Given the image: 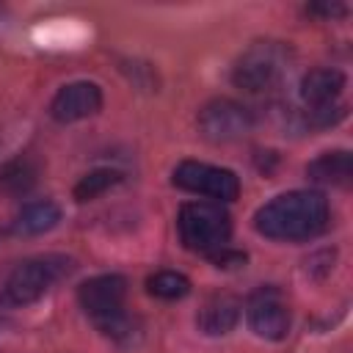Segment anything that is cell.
I'll return each instance as SVG.
<instances>
[{
    "instance_id": "obj_1",
    "label": "cell",
    "mask_w": 353,
    "mask_h": 353,
    "mask_svg": "<svg viewBox=\"0 0 353 353\" xmlns=\"http://www.w3.org/2000/svg\"><path fill=\"white\" fill-rule=\"evenodd\" d=\"M328 199L317 190H290L265 201L254 212V229L279 243H301L328 229Z\"/></svg>"
},
{
    "instance_id": "obj_2",
    "label": "cell",
    "mask_w": 353,
    "mask_h": 353,
    "mask_svg": "<svg viewBox=\"0 0 353 353\" xmlns=\"http://www.w3.org/2000/svg\"><path fill=\"white\" fill-rule=\"evenodd\" d=\"M74 270V259L63 254H39L11 262L0 273V306L19 309L44 298L61 279Z\"/></svg>"
},
{
    "instance_id": "obj_3",
    "label": "cell",
    "mask_w": 353,
    "mask_h": 353,
    "mask_svg": "<svg viewBox=\"0 0 353 353\" xmlns=\"http://www.w3.org/2000/svg\"><path fill=\"white\" fill-rule=\"evenodd\" d=\"M176 234L188 251L212 256L232 237V218L218 201H188L176 212Z\"/></svg>"
},
{
    "instance_id": "obj_4",
    "label": "cell",
    "mask_w": 353,
    "mask_h": 353,
    "mask_svg": "<svg viewBox=\"0 0 353 353\" xmlns=\"http://www.w3.org/2000/svg\"><path fill=\"white\" fill-rule=\"evenodd\" d=\"M290 66V47L281 41H254L234 63L232 83L243 91L259 94L273 88Z\"/></svg>"
},
{
    "instance_id": "obj_5",
    "label": "cell",
    "mask_w": 353,
    "mask_h": 353,
    "mask_svg": "<svg viewBox=\"0 0 353 353\" xmlns=\"http://www.w3.org/2000/svg\"><path fill=\"white\" fill-rule=\"evenodd\" d=\"M171 179L179 190L215 199L218 204L234 201L240 196V176L234 171L221 168V165H210V163H199V160H182L174 168Z\"/></svg>"
},
{
    "instance_id": "obj_6",
    "label": "cell",
    "mask_w": 353,
    "mask_h": 353,
    "mask_svg": "<svg viewBox=\"0 0 353 353\" xmlns=\"http://www.w3.org/2000/svg\"><path fill=\"white\" fill-rule=\"evenodd\" d=\"M124 298H127V279L119 273H102L77 287V301L97 328H105L108 323L127 314Z\"/></svg>"
},
{
    "instance_id": "obj_7",
    "label": "cell",
    "mask_w": 353,
    "mask_h": 353,
    "mask_svg": "<svg viewBox=\"0 0 353 353\" xmlns=\"http://www.w3.org/2000/svg\"><path fill=\"white\" fill-rule=\"evenodd\" d=\"M254 127V116L245 105L234 99H212L199 110V132L212 143H229L248 135Z\"/></svg>"
},
{
    "instance_id": "obj_8",
    "label": "cell",
    "mask_w": 353,
    "mask_h": 353,
    "mask_svg": "<svg viewBox=\"0 0 353 353\" xmlns=\"http://www.w3.org/2000/svg\"><path fill=\"white\" fill-rule=\"evenodd\" d=\"M245 317H248V325L256 336L262 339H270V342H279L290 334V309L287 303L281 301L279 290H259L248 298V306H245Z\"/></svg>"
},
{
    "instance_id": "obj_9",
    "label": "cell",
    "mask_w": 353,
    "mask_h": 353,
    "mask_svg": "<svg viewBox=\"0 0 353 353\" xmlns=\"http://www.w3.org/2000/svg\"><path fill=\"white\" fill-rule=\"evenodd\" d=\"M99 108H102V88L91 80H74L55 91L50 102V116L58 124H72L99 113Z\"/></svg>"
},
{
    "instance_id": "obj_10",
    "label": "cell",
    "mask_w": 353,
    "mask_h": 353,
    "mask_svg": "<svg viewBox=\"0 0 353 353\" xmlns=\"http://www.w3.org/2000/svg\"><path fill=\"white\" fill-rule=\"evenodd\" d=\"M345 74L334 66H320V69H309L301 80V99L309 110L317 108H331L336 102V97L345 88Z\"/></svg>"
},
{
    "instance_id": "obj_11",
    "label": "cell",
    "mask_w": 353,
    "mask_h": 353,
    "mask_svg": "<svg viewBox=\"0 0 353 353\" xmlns=\"http://www.w3.org/2000/svg\"><path fill=\"white\" fill-rule=\"evenodd\" d=\"M240 320V301L234 295H210L196 314V325L204 336H223L229 334Z\"/></svg>"
},
{
    "instance_id": "obj_12",
    "label": "cell",
    "mask_w": 353,
    "mask_h": 353,
    "mask_svg": "<svg viewBox=\"0 0 353 353\" xmlns=\"http://www.w3.org/2000/svg\"><path fill=\"white\" fill-rule=\"evenodd\" d=\"M306 176L317 185H334V188H345L353 179V157L347 149H334V152H323L320 157H314L306 165Z\"/></svg>"
},
{
    "instance_id": "obj_13",
    "label": "cell",
    "mask_w": 353,
    "mask_h": 353,
    "mask_svg": "<svg viewBox=\"0 0 353 353\" xmlns=\"http://www.w3.org/2000/svg\"><path fill=\"white\" fill-rule=\"evenodd\" d=\"M61 221V207L52 199H41V201H28L22 204V210L14 215L11 221V232L22 234V237H33V234H44L52 226H58Z\"/></svg>"
},
{
    "instance_id": "obj_14",
    "label": "cell",
    "mask_w": 353,
    "mask_h": 353,
    "mask_svg": "<svg viewBox=\"0 0 353 353\" xmlns=\"http://www.w3.org/2000/svg\"><path fill=\"white\" fill-rule=\"evenodd\" d=\"M146 290L160 301H179L190 292V279L176 270H160L146 279Z\"/></svg>"
},
{
    "instance_id": "obj_15",
    "label": "cell",
    "mask_w": 353,
    "mask_h": 353,
    "mask_svg": "<svg viewBox=\"0 0 353 353\" xmlns=\"http://www.w3.org/2000/svg\"><path fill=\"white\" fill-rule=\"evenodd\" d=\"M119 182H121V171H116V168H94L85 176H80V182L74 185L72 196L77 201H91V199L102 196L108 188H113Z\"/></svg>"
},
{
    "instance_id": "obj_16",
    "label": "cell",
    "mask_w": 353,
    "mask_h": 353,
    "mask_svg": "<svg viewBox=\"0 0 353 353\" xmlns=\"http://www.w3.org/2000/svg\"><path fill=\"white\" fill-rule=\"evenodd\" d=\"M306 11L314 14V17L336 19V17H345V14H347V6H342V3H314V6H309Z\"/></svg>"
}]
</instances>
